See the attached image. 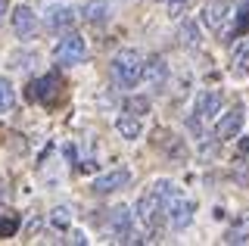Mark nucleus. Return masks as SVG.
<instances>
[{
  "label": "nucleus",
  "mask_w": 249,
  "mask_h": 246,
  "mask_svg": "<svg viewBox=\"0 0 249 246\" xmlns=\"http://www.w3.org/2000/svg\"><path fill=\"white\" fill-rule=\"evenodd\" d=\"M10 25H13V35L19 37V41H31L35 32H37V19L28 6H16L13 16H10Z\"/></svg>",
  "instance_id": "6"
},
{
  "label": "nucleus",
  "mask_w": 249,
  "mask_h": 246,
  "mask_svg": "<svg viewBox=\"0 0 249 246\" xmlns=\"http://www.w3.org/2000/svg\"><path fill=\"white\" fill-rule=\"evenodd\" d=\"M231 69H233V75H243L246 69H249V41H240L237 47H233V53H231Z\"/></svg>",
  "instance_id": "18"
},
{
  "label": "nucleus",
  "mask_w": 249,
  "mask_h": 246,
  "mask_svg": "<svg viewBox=\"0 0 249 246\" xmlns=\"http://www.w3.org/2000/svg\"><path fill=\"white\" fill-rule=\"evenodd\" d=\"M168 221H171V230H184L193 221V199H187L181 190H175L168 199Z\"/></svg>",
  "instance_id": "5"
},
{
  "label": "nucleus",
  "mask_w": 249,
  "mask_h": 246,
  "mask_svg": "<svg viewBox=\"0 0 249 246\" xmlns=\"http://www.w3.org/2000/svg\"><path fill=\"white\" fill-rule=\"evenodd\" d=\"M53 56H56L59 66H78V63H84V56H88V44H84L81 35L66 32V35L59 37V44H56V50H53Z\"/></svg>",
  "instance_id": "3"
},
{
  "label": "nucleus",
  "mask_w": 249,
  "mask_h": 246,
  "mask_svg": "<svg viewBox=\"0 0 249 246\" xmlns=\"http://www.w3.org/2000/svg\"><path fill=\"white\" fill-rule=\"evenodd\" d=\"M181 44L187 50H196L199 44H202V32H199V25L193 19H184V25H181Z\"/></svg>",
  "instance_id": "17"
},
{
  "label": "nucleus",
  "mask_w": 249,
  "mask_h": 246,
  "mask_svg": "<svg viewBox=\"0 0 249 246\" xmlns=\"http://www.w3.org/2000/svg\"><path fill=\"white\" fill-rule=\"evenodd\" d=\"M175 184L165 181V178H159V181H153L150 187L140 193L137 199V206H134V212H137V218L143 221L146 228H156L159 225V215H168V199L171 193H175Z\"/></svg>",
  "instance_id": "1"
},
{
  "label": "nucleus",
  "mask_w": 249,
  "mask_h": 246,
  "mask_svg": "<svg viewBox=\"0 0 249 246\" xmlns=\"http://www.w3.org/2000/svg\"><path fill=\"white\" fill-rule=\"evenodd\" d=\"M246 32H249V3H246V6H240V10H237V22H233L231 35H233V37H243Z\"/></svg>",
  "instance_id": "21"
},
{
  "label": "nucleus",
  "mask_w": 249,
  "mask_h": 246,
  "mask_svg": "<svg viewBox=\"0 0 249 246\" xmlns=\"http://www.w3.org/2000/svg\"><path fill=\"white\" fill-rule=\"evenodd\" d=\"M143 81L150 84V88H165L168 81V63L162 56H150L143 63Z\"/></svg>",
  "instance_id": "9"
},
{
  "label": "nucleus",
  "mask_w": 249,
  "mask_h": 246,
  "mask_svg": "<svg viewBox=\"0 0 249 246\" xmlns=\"http://www.w3.org/2000/svg\"><path fill=\"white\" fill-rule=\"evenodd\" d=\"M106 228H109V237H112L115 243H131L134 240V212H131L128 206H112Z\"/></svg>",
  "instance_id": "4"
},
{
  "label": "nucleus",
  "mask_w": 249,
  "mask_h": 246,
  "mask_svg": "<svg viewBox=\"0 0 249 246\" xmlns=\"http://www.w3.org/2000/svg\"><path fill=\"white\" fill-rule=\"evenodd\" d=\"M240 153H249V137H243V141H240Z\"/></svg>",
  "instance_id": "25"
},
{
  "label": "nucleus",
  "mask_w": 249,
  "mask_h": 246,
  "mask_svg": "<svg viewBox=\"0 0 249 246\" xmlns=\"http://www.w3.org/2000/svg\"><path fill=\"white\" fill-rule=\"evenodd\" d=\"M56 94V75H44V78L28 84V100H37V103H47Z\"/></svg>",
  "instance_id": "13"
},
{
  "label": "nucleus",
  "mask_w": 249,
  "mask_h": 246,
  "mask_svg": "<svg viewBox=\"0 0 249 246\" xmlns=\"http://www.w3.org/2000/svg\"><path fill=\"white\" fill-rule=\"evenodd\" d=\"M75 25V13L69 6H50L47 10V28L50 32H72Z\"/></svg>",
  "instance_id": "12"
},
{
  "label": "nucleus",
  "mask_w": 249,
  "mask_h": 246,
  "mask_svg": "<svg viewBox=\"0 0 249 246\" xmlns=\"http://www.w3.org/2000/svg\"><path fill=\"white\" fill-rule=\"evenodd\" d=\"M240 131H243V109H231L221 115V122L215 125V137L218 141H233V137H240Z\"/></svg>",
  "instance_id": "8"
},
{
  "label": "nucleus",
  "mask_w": 249,
  "mask_h": 246,
  "mask_svg": "<svg viewBox=\"0 0 249 246\" xmlns=\"http://www.w3.org/2000/svg\"><path fill=\"white\" fill-rule=\"evenodd\" d=\"M193 112H196L202 122L215 119V115L221 112V94H218V90H202V94L196 97V109Z\"/></svg>",
  "instance_id": "11"
},
{
  "label": "nucleus",
  "mask_w": 249,
  "mask_h": 246,
  "mask_svg": "<svg viewBox=\"0 0 249 246\" xmlns=\"http://www.w3.org/2000/svg\"><path fill=\"white\" fill-rule=\"evenodd\" d=\"M228 16H231V6L228 3H212V6H206V10H202V25H206L212 35H221Z\"/></svg>",
  "instance_id": "10"
},
{
  "label": "nucleus",
  "mask_w": 249,
  "mask_h": 246,
  "mask_svg": "<svg viewBox=\"0 0 249 246\" xmlns=\"http://www.w3.org/2000/svg\"><path fill=\"white\" fill-rule=\"evenodd\" d=\"M112 78L124 90H131L140 78H143V59H140V53L134 47H124V50H119L112 56Z\"/></svg>",
  "instance_id": "2"
},
{
  "label": "nucleus",
  "mask_w": 249,
  "mask_h": 246,
  "mask_svg": "<svg viewBox=\"0 0 249 246\" xmlns=\"http://www.w3.org/2000/svg\"><path fill=\"white\" fill-rule=\"evenodd\" d=\"M6 10V0H0V13H3Z\"/></svg>",
  "instance_id": "26"
},
{
  "label": "nucleus",
  "mask_w": 249,
  "mask_h": 246,
  "mask_svg": "<svg viewBox=\"0 0 249 246\" xmlns=\"http://www.w3.org/2000/svg\"><path fill=\"white\" fill-rule=\"evenodd\" d=\"M81 16H84V22H93V25H103V22L109 19V6L103 3V0H88V3L81 6Z\"/></svg>",
  "instance_id": "14"
},
{
  "label": "nucleus",
  "mask_w": 249,
  "mask_h": 246,
  "mask_svg": "<svg viewBox=\"0 0 249 246\" xmlns=\"http://www.w3.org/2000/svg\"><path fill=\"white\" fill-rule=\"evenodd\" d=\"M128 181H131V172H128V168H112V172L100 175V178L93 181V193H97V196L115 193V190L128 187Z\"/></svg>",
  "instance_id": "7"
},
{
  "label": "nucleus",
  "mask_w": 249,
  "mask_h": 246,
  "mask_svg": "<svg viewBox=\"0 0 249 246\" xmlns=\"http://www.w3.org/2000/svg\"><path fill=\"white\" fill-rule=\"evenodd\" d=\"M16 228H19V221H16V218H0V237H13Z\"/></svg>",
  "instance_id": "23"
},
{
  "label": "nucleus",
  "mask_w": 249,
  "mask_h": 246,
  "mask_svg": "<svg viewBox=\"0 0 249 246\" xmlns=\"http://www.w3.org/2000/svg\"><path fill=\"white\" fill-rule=\"evenodd\" d=\"M128 112H134V115H146L150 112V97H143V94H134L128 100V106H124Z\"/></svg>",
  "instance_id": "22"
},
{
  "label": "nucleus",
  "mask_w": 249,
  "mask_h": 246,
  "mask_svg": "<svg viewBox=\"0 0 249 246\" xmlns=\"http://www.w3.org/2000/svg\"><path fill=\"white\" fill-rule=\"evenodd\" d=\"M69 243H88V237H84V234H78V230H75V234H69Z\"/></svg>",
  "instance_id": "24"
},
{
  "label": "nucleus",
  "mask_w": 249,
  "mask_h": 246,
  "mask_svg": "<svg viewBox=\"0 0 249 246\" xmlns=\"http://www.w3.org/2000/svg\"><path fill=\"white\" fill-rule=\"evenodd\" d=\"M175 3H181V0H175ZM184 3H187V0H184Z\"/></svg>",
  "instance_id": "27"
},
{
  "label": "nucleus",
  "mask_w": 249,
  "mask_h": 246,
  "mask_svg": "<svg viewBox=\"0 0 249 246\" xmlns=\"http://www.w3.org/2000/svg\"><path fill=\"white\" fill-rule=\"evenodd\" d=\"M224 243H249V212L240 215V218L228 228V234H224Z\"/></svg>",
  "instance_id": "15"
},
{
  "label": "nucleus",
  "mask_w": 249,
  "mask_h": 246,
  "mask_svg": "<svg viewBox=\"0 0 249 246\" xmlns=\"http://www.w3.org/2000/svg\"><path fill=\"white\" fill-rule=\"evenodd\" d=\"M115 131H119L124 141H134V137H140V119L134 112H128V115H119V122H115Z\"/></svg>",
  "instance_id": "16"
},
{
  "label": "nucleus",
  "mask_w": 249,
  "mask_h": 246,
  "mask_svg": "<svg viewBox=\"0 0 249 246\" xmlns=\"http://www.w3.org/2000/svg\"><path fill=\"white\" fill-rule=\"evenodd\" d=\"M69 221H72V209H69V206H56V209L50 212V225L56 230H66Z\"/></svg>",
  "instance_id": "20"
},
{
  "label": "nucleus",
  "mask_w": 249,
  "mask_h": 246,
  "mask_svg": "<svg viewBox=\"0 0 249 246\" xmlns=\"http://www.w3.org/2000/svg\"><path fill=\"white\" fill-rule=\"evenodd\" d=\"M16 106V90L6 78H0V112H13Z\"/></svg>",
  "instance_id": "19"
}]
</instances>
